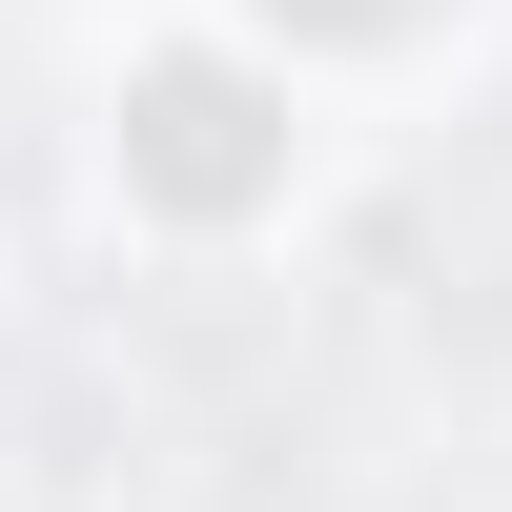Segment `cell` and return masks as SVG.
Instances as JSON below:
<instances>
[{
  "label": "cell",
  "mask_w": 512,
  "mask_h": 512,
  "mask_svg": "<svg viewBox=\"0 0 512 512\" xmlns=\"http://www.w3.org/2000/svg\"><path fill=\"white\" fill-rule=\"evenodd\" d=\"M267 21H308V41H410L431 0H267Z\"/></svg>",
  "instance_id": "obj_2"
},
{
  "label": "cell",
  "mask_w": 512,
  "mask_h": 512,
  "mask_svg": "<svg viewBox=\"0 0 512 512\" xmlns=\"http://www.w3.org/2000/svg\"><path fill=\"white\" fill-rule=\"evenodd\" d=\"M144 185H164V205H246V185H287V103H246L226 62H164V82H144Z\"/></svg>",
  "instance_id": "obj_1"
}]
</instances>
